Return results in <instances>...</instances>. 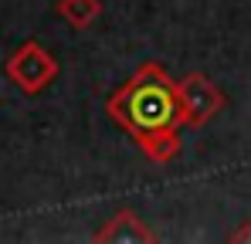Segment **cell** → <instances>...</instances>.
<instances>
[{"instance_id": "obj_1", "label": "cell", "mask_w": 251, "mask_h": 244, "mask_svg": "<svg viewBox=\"0 0 251 244\" xmlns=\"http://www.w3.org/2000/svg\"><path fill=\"white\" fill-rule=\"evenodd\" d=\"M132 116L139 125H163L170 119V98L160 88H143L132 98Z\"/></svg>"}]
</instances>
